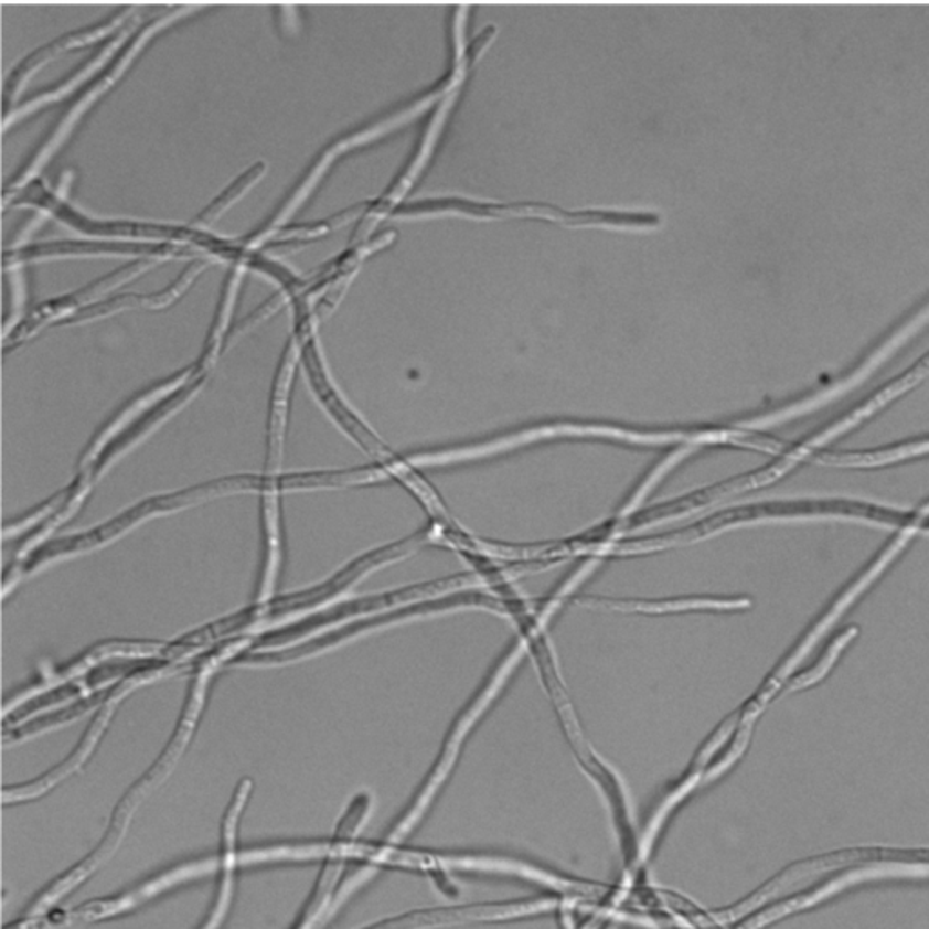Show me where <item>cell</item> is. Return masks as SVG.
Masks as SVG:
<instances>
[{
	"mask_svg": "<svg viewBox=\"0 0 929 929\" xmlns=\"http://www.w3.org/2000/svg\"><path fill=\"white\" fill-rule=\"evenodd\" d=\"M124 36H126V33H124V35L118 36L117 41L111 42V44H109V46L106 47V50H104V52L100 53V55H98L97 58H95V61L92 62V64H87V66L84 67L83 72L78 73L77 77L72 78V81H70V83H67L66 86L58 87V89H53V92L46 93V95H41V97H36L35 100H31V103L26 104V106H22V108L17 109V111L13 113V117L11 118L21 117V115H24V113L30 111V109L39 108L41 104L52 103V100H56V98L64 97V95H66L67 92H72L73 87L77 86V84L83 83L84 78H86L87 75H89V73L95 72V70H97V67L100 66V64H103V62L106 61V58H108L109 55H111L113 50H115V47H118V44H120V42L124 41Z\"/></svg>",
	"mask_w": 929,
	"mask_h": 929,
	"instance_id": "cell-5",
	"label": "cell"
},
{
	"mask_svg": "<svg viewBox=\"0 0 929 929\" xmlns=\"http://www.w3.org/2000/svg\"><path fill=\"white\" fill-rule=\"evenodd\" d=\"M250 782H242V787L236 792L235 801L229 807V812L224 819V830H222V857H220V866H222V883H220L218 897H216L215 909L210 915V919L200 929H218L222 920L225 919V914L229 909L231 897H233V886H235V877H233V869L238 861V853L235 852L236 833H238V819H241L242 810L247 801V793H249Z\"/></svg>",
	"mask_w": 929,
	"mask_h": 929,
	"instance_id": "cell-2",
	"label": "cell"
},
{
	"mask_svg": "<svg viewBox=\"0 0 929 929\" xmlns=\"http://www.w3.org/2000/svg\"><path fill=\"white\" fill-rule=\"evenodd\" d=\"M126 17L128 15H122L120 19L109 21L108 24L95 28V30H87L83 31V33L64 36L61 41L53 42L52 46L46 47V50H41V52L30 56V58L24 62V66L15 73L13 83H11L10 89H8V98H10V95H15L17 97V93L21 92L22 86L26 83V78L30 77L31 73L35 72L36 67L41 66L42 62L50 61V58H53L56 53L66 52V50H72V47L83 46V44H87V42L97 41L98 36L106 35V33L111 31L113 28L118 26Z\"/></svg>",
	"mask_w": 929,
	"mask_h": 929,
	"instance_id": "cell-4",
	"label": "cell"
},
{
	"mask_svg": "<svg viewBox=\"0 0 929 929\" xmlns=\"http://www.w3.org/2000/svg\"><path fill=\"white\" fill-rule=\"evenodd\" d=\"M146 267H148L146 266V261H142V264H137V266L122 269V271L117 273V275L109 276L108 280L100 281L97 286L89 287V289L78 292L75 297L62 298V300L53 301V303H46V306L41 307V309H36V311L33 312L30 323H28L26 328L22 329L19 334H21V338L31 337L36 329L44 325V323L50 322L53 318H62L64 314H67V312L75 311L77 307L86 306L89 301L95 300L98 295L108 292L109 289H113V287L120 286L122 281L134 278V276L138 275V273H142Z\"/></svg>",
	"mask_w": 929,
	"mask_h": 929,
	"instance_id": "cell-3",
	"label": "cell"
},
{
	"mask_svg": "<svg viewBox=\"0 0 929 929\" xmlns=\"http://www.w3.org/2000/svg\"><path fill=\"white\" fill-rule=\"evenodd\" d=\"M193 10L194 8H182V10L177 11V13H173V15L164 17V19H159V21H154L153 24H149V26L146 28V30H143L142 33H140V35L137 36V41H135L134 44H131V46L128 47V52H126V55H124L122 58H120V61H118L117 64H115V67H113L111 72H109L108 75H106V77L103 78V81H98V83L95 84V86H93L92 89H89V92H87L86 95H84V97L81 98V100H78L77 106H75V108H73L72 111L67 113V117L64 118V120H62L61 126L56 128L55 135H53L52 140H50V142H47L46 146H44V149H42L41 153H39V157H36V159L33 160V164H31L30 168H28L26 171H24V174H22L21 179L17 180V184L11 185L10 191H8V193L6 194H10L13 193V191L21 190L22 185L26 184L28 180H30L31 177H35L36 171H39V169L42 168V164H46L47 159L52 157L53 151H55V149L58 148V146H61L62 140H64V138H66V135L70 134V129L73 128V124L77 122L78 117L83 115L84 109H86L87 106H89V104H92L93 100H95V98L98 97V93L104 92V89H106V87H108L109 84L113 83V78H117L118 75H120V72H122L124 67L128 66V62L131 61V58H134L135 53H137L138 50L142 47L143 42L148 41L149 36L153 35L154 31L159 30V28L165 26V24H169V22L174 21V19H179V17L182 15V13H188V11H190L191 13V11Z\"/></svg>",
	"mask_w": 929,
	"mask_h": 929,
	"instance_id": "cell-1",
	"label": "cell"
},
{
	"mask_svg": "<svg viewBox=\"0 0 929 929\" xmlns=\"http://www.w3.org/2000/svg\"><path fill=\"white\" fill-rule=\"evenodd\" d=\"M264 169L266 168H264V165L261 164L256 165V168L253 169V171H249V173L244 174V177H242V179L238 180V182H236V184L233 185V188H229V190L225 191V193L222 194V196H220L218 200H216L215 204L211 205L210 211L205 213L204 224H210L211 220H215L216 216H218L220 213H222V211H224L225 207H227V205L233 204V200L238 199V196H241V194L244 193V191H246L247 188H249V185L253 184V182H255V180L258 179V177H260L261 173H264Z\"/></svg>",
	"mask_w": 929,
	"mask_h": 929,
	"instance_id": "cell-6",
	"label": "cell"
}]
</instances>
